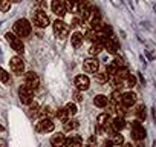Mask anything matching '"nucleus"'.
<instances>
[{"label":"nucleus","instance_id":"1","mask_svg":"<svg viewBox=\"0 0 156 147\" xmlns=\"http://www.w3.org/2000/svg\"><path fill=\"white\" fill-rule=\"evenodd\" d=\"M31 31H32V26L26 19H20V20H17L14 23V32L19 35V38L20 37H28L31 34Z\"/></svg>","mask_w":156,"mask_h":147},{"label":"nucleus","instance_id":"2","mask_svg":"<svg viewBox=\"0 0 156 147\" xmlns=\"http://www.w3.org/2000/svg\"><path fill=\"white\" fill-rule=\"evenodd\" d=\"M5 38H6V41L11 45V48L16 51V52H19V54H23V51H25V46H23V41H22V38H19L16 34H12V32H6L5 34Z\"/></svg>","mask_w":156,"mask_h":147},{"label":"nucleus","instance_id":"3","mask_svg":"<svg viewBox=\"0 0 156 147\" xmlns=\"http://www.w3.org/2000/svg\"><path fill=\"white\" fill-rule=\"evenodd\" d=\"M52 26H54V34H55L58 38H66V37L69 35L70 28H69V25H67L66 22H63V20H55Z\"/></svg>","mask_w":156,"mask_h":147},{"label":"nucleus","instance_id":"4","mask_svg":"<svg viewBox=\"0 0 156 147\" xmlns=\"http://www.w3.org/2000/svg\"><path fill=\"white\" fill-rule=\"evenodd\" d=\"M25 86L26 88H29V89H32V91H35V89H38V86H40V78H38V75L35 72H26L25 74Z\"/></svg>","mask_w":156,"mask_h":147},{"label":"nucleus","instance_id":"5","mask_svg":"<svg viewBox=\"0 0 156 147\" xmlns=\"http://www.w3.org/2000/svg\"><path fill=\"white\" fill-rule=\"evenodd\" d=\"M130 133H132V136H133L136 141L145 138V129L141 126V123H139L138 120L132 121V124H130Z\"/></svg>","mask_w":156,"mask_h":147},{"label":"nucleus","instance_id":"6","mask_svg":"<svg viewBox=\"0 0 156 147\" xmlns=\"http://www.w3.org/2000/svg\"><path fill=\"white\" fill-rule=\"evenodd\" d=\"M32 23L35 26H38V28H46L49 25V17L43 11H35L32 14Z\"/></svg>","mask_w":156,"mask_h":147},{"label":"nucleus","instance_id":"7","mask_svg":"<svg viewBox=\"0 0 156 147\" xmlns=\"http://www.w3.org/2000/svg\"><path fill=\"white\" fill-rule=\"evenodd\" d=\"M19 97H20V101L23 104H31L32 100H34V91L29 89V88H26V86H20Z\"/></svg>","mask_w":156,"mask_h":147},{"label":"nucleus","instance_id":"8","mask_svg":"<svg viewBox=\"0 0 156 147\" xmlns=\"http://www.w3.org/2000/svg\"><path fill=\"white\" fill-rule=\"evenodd\" d=\"M101 45H103V49H107L110 54H115V52L119 49V45H118V41H116L113 37H104V35H103Z\"/></svg>","mask_w":156,"mask_h":147},{"label":"nucleus","instance_id":"9","mask_svg":"<svg viewBox=\"0 0 156 147\" xmlns=\"http://www.w3.org/2000/svg\"><path fill=\"white\" fill-rule=\"evenodd\" d=\"M35 129H37V132H44V133L46 132H52L54 130V123H52L51 118H41L37 123Z\"/></svg>","mask_w":156,"mask_h":147},{"label":"nucleus","instance_id":"10","mask_svg":"<svg viewBox=\"0 0 156 147\" xmlns=\"http://www.w3.org/2000/svg\"><path fill=\"white\" fill-rule=\"evenodd\" d=\"M11 69H12L14 74H17V75H22L25 72V63H23L22 57H12L11 58Z\"/></svg>","mask_w":156,"mask_h":147},{"label":"nucleus","instance_id":"11","mask_svg":"<svg viewBox=\"0 0 156 147\" xmlns=\"http://www.w3.org/2000/svg\"><path fill=\"white\" fill-rule=\"evenodd\" d=\"M73 84L76 86L78 91H87L89 86H90V80L86 75H76L75 80H73Z\"/></svg>","mask_w":156,"mask_h":147},{"label":"nucleus","instance_id":"12","mask_svg":"<svg viewBox=\"0 0 156 147\" xmlns=\"http://www.w3.org/2000/svg\"><path fill=\"white\" fill-rule=\"evenodd\" d=\"M84 70L86 72H92V74H95L98 69H100V61L95 58V57H90V58H87V60H84Z\"/></svg>","mask_w":156,"mask_h":147},{"label":"nucleus","instance_id":"13","mask_svg":"<svg viewBox=\"0 0 156 147\" xmlns=\"http://www.w3.org/2000/svg\"><path fill=\"white\" fill-rule=\"evenodd\" d=\"M126 109L127 107H132L135 103H136V94L135 92H127V94H122L121 95V101H119Z\"/></svg>","mask_w":156,"mask_h":147},{"label":"nucleus","instance_id":"14","mask_svg":"<svg viewBox=\"0 0 156 147\" xmlns=\"http://www.w3.org/2000/svg\"><path fill=\"white\" fill-rule=\"evenodd\" d=\"M52 13L55 16H58V17H64L66 8H64L63 0H52Z\"/></svg>","mask_w":156,"mask_h":147},{"label":"nucleus","instance_id":"15","mask_svg":"<svg viewBox=\"0 0 156 147\" xmlns=\"http://www.w3.org/2000/svg\"><path fill=\"white\" fill-rule=\"evenodd\" d=\"M64 142H66V136H64L63 133H55V135H52V138H51V144H52L54 147H63Z\"/></svg>","mask_w":156,"mask_h":147},{"label":"nucleus","instance_id":"16","mask_svg":"<svg viewBox=\"0 0 156 147\" xmlns=\"http://www.w3.org/2000/svg\"><path fill=\"white\" fill-rule=\"evenodd\" d=\"M110 126L115 132H119L126 127V120L121 118V117H116V118H113V121H110Z\"/></svg>","mask_w":156,"mask_h":147},{"label":"nucleus","instance_id":"17","mask_svg":"<svg viewBox=\"0 0 156 147\" xmlns=\"http://www.w3.org/2000/svg\"><path fill=\"white\" fill-rule=\"evenodd\" d=\"M70 41H72V46L73 48H80L83 45V41H84V37H83L81 32H73L72 37H70Z\"/></svg>","mask_w":156,"mask_h":147},{"label":"nucleus","instance_id":"18","mask_svg":"<svg viewBox=\"0 0 156 147\" xmlns=\"http://www.w3.org/2000/svg\"><path fill=\"white\" fill-rule=\"evenodd\" d=\"M94 104H95L97 107H106V106L109 104V100H107L106 95H97V97L94 98Z\"/></svg>","mask_w":156,"mask_h":147},{"label":"nucleus","instance_id":"19","mask_svg":"<svg viewBox=\"0 0 156 147\" xmlns=\"http://www.w3.org/2000/svg\"><path fill=\"white\" fill-rule=\"evenodd\" d=\"M109 78H110V75H109L106 70H97L95 72V80L100 81V83H107Z\"/></svg>","mask_w":156,"mask_h":147},{"label":"nucleus","instance_id":"20","mask_svg":"<svg viewBox=\"0 0 156 147\" xmlns=\"http://www.w3.org/2000/svg\"><path fill=\"white\" fill-rule=\"evenodd\" d=\"M101 51H103V45H101L100 41H94L92 46H90V49H89V54H90L92 57H95V55H98Z\"/></svg>","mask_w":156,"mask_h":147},{"label":"nucleus","instance_id":"21","mask_svg":"<svg viewBox=\"0 0 156 147\" xmlns=\"http://www.w3.org/2000/svg\"><path fill=\"white\" fill-rule=\"evenodd\" d=\"M63 126H64V130L66 132H70V130H75L76 127H78V121L76 120H66L64 123H63Z\"/></svg>","mask_w":156,"mask_h":147},{"label":"nucleus","instance_id":"22","mask_svg":"<svg viewBox=\"0 0 156 147\" xmlns=\"http://www.w3.org/2000/svg\"><path fill=\"white\" fill-rule=\"evenodd\" d=\"M129 75H130V72H129L127 67H118L116 72H115V77H118V78H121V80H126Z\"/></svg>","mask_w":156,"mask_h":147},{"label":"nucleus","instance_id":"23","mask_svg":"<svg viewBox=\"0 0 156 147\" xmlns=\"http://www.w3.org/2000/svg\"><path fill=\"white\" fill-rule=\"evenodd\" d=\"M55 115H57V118H58V120H61L63 123H64L66 120H69V118H70V117H69V113H67V110H66L64 107H60V109H57Z\"/></svg>","mask_w":156,"mask_h":147},{"label":"nucleus","instance_id":"24","mask_svg":"<svg viewBox=\"0 0 156 147\" xmlns=\"http://www.w3.org/2000/svg\"><path fill=\"white\" fill-rule=\"evenodd\" d=\"M135 113H136V117H138V121H144V120H145V117H147L145 106H144V104H142V106H138V109L135 110Z\"/></svg>","mask_w":156,"mask_h":147},{"label":"nucleus","instance_id":"25","mask_svg":"<svg viewBox=\"0 0 156 147\" xmlns=\"http://www.w3.org/2000/svg\"><path fill=\"white\" fill-rule=\"evenodd\" d=\"M112 144H116V145L124 144V138H122V135H119V132H113L112 133Z\"/></svg>","mask_w":156,"mask_h":147},{"label":"nucleus","instance_id":"26","mask_svg":"<svg viewBox=\"0 0 156 147\" xmlns=\"http://www.w3.org/2000/svg\"><path fill=\"white\" fill-rule=\"evenodd\" d=\"M121 95H122V94H121L119 91H113V92L110 94V98H112V103H113V104H118V103L121 101Z\"/></svg>","mask_w":156,"mask_h":147},{"label":"nucleus","instance_id":"27","mask_svg":"<svg viewBox=\"0 0 156 147\" xmlns=\"http://www.w3.org/2000/svg\"><path fill=\"white\" fill-rule=\"evenodd\" d=\"M0 81H3V83H8L9 81V74L3 67H0Z\"/></svg>","mask_w":156,"mask_h":147},{"label":"nucleus","instance_id":"28","mask_svg":"<svg viewBox=\"0 0 156 147\" xmlns=\"http://www.w3.org/2000/svg\"><path fill=\"white\" fill-rule=\"evenodd\" d=\"M64 109L67 110V113H69V117H72V115H75V113H76V106H75L73 103H67Z\"/></svg>","mask_w":156,"mask_h":147},{"label":"nucleus","instance_id":"29","mask_svg":"<svg viewBox=\"0 0 156 147\" xmlns=\"http://www.w3.org/2000/svg\"><path fill=\"white\" fill-rule=\"evenodd\" d=\"M11 3L9 0H0V11H9Z\"/></svg>","mask_w":156,"mask_h":147},{"label":"nucleus","instance_id":"30","mask_svg":"<svg viewBox=\"0 0 156 147\" xmlns=\"http://www.w3.org/2000/svg\"><path fill=\"white\" fill-rule=\"evenodd\" d=\"M126 84H127L129 88H133V86L136 84V78H135L133 75H129V77L126 78Z\"/></svg>","mask_w":156,"mask_h":147},{"label":"nucleus","instance_id":"31","mask_svg":"<svg viewBox=\"0 0 156 147\" xmlns=\"http://www.w3.org/2000/svg\"><path fill=\"white\" fill-rule=\"evenodd\" d=\"M51 110H52L51 107H43V109L40 110V113H41V117H43V118H49V117L52 115V112H51Z\"/></svg>","mask_w":156,"mask_h":147},{"label":"nucleus","instance_id":"32","mask_svg":"<svg viewBox=\"0 0 156 147\" xmlns=\"http://www.w3.org/2000/svg\"><path fill=\"white\" fill-rule=\"evenodd\" d=\"M113 64H115L116 67H126V63H124V60H122L121 57H116V58L113 60Z\"/></svg>","mask_w":156,"mask_h":147},{"label":"nucleus","instance_id":"33","mask_svg":"<svg viewBox=\"0 0 156 147\" xmlns=\"http://www.w3.org/2000/svg\"><path fill=\"white\" fill-rule=\"evenodd\" d=\"M116 69H118V67H116V66H115V64L112 63V64H109V66H107L106 72L109 74V75H115V72H116Z\"/></svg>","mask_w":156,"mask_h":147},{"label":"nucleus","instance_id":"34","mask_svg":"<svg viewBox=\"0 0 156 147\" xmlns=\"http://www.w3.org/2000/svg\"><path fill=\"white\" fill-rule=\"evenodd\" d=\"M31 113H34V115L38 113V104L37 103H34V104L31 103Z\"/></svg>","mask_w":156,"mask_h":147},{"label":"nucleus","instance_id":"35","mask_svg":"<svg viewBox=\"0 0 156 147\" xmlns=\"http://www.w3.org/2000/svg\"><path fill=\"white\" fill-rule=\"evenodd\" d=\"M73 98H75V101H83V98H81V95L78 94V92H75L73 94Z\"/></svg>","mask_w":156,"mask_h":147},{"label":"nucleus","instance_id":"36","mask_svg":"<svg viewBox=\"0 0 156 147\" xmlns=\"http://www.w3.org/2000/svg\"><path fill=\"white\" fill-rule=\"evenodd\" d=\"M133 145H135V147H145L142 139H138V141H136V144H133Z\"/></svg>","mask_w":156,"mask_h":147},{"label":"nucleus","instance_id":"37","mask_svg":"<svg viewBox=\"0 0 156 147\" xmlns=\"http://www.w3.org/2000/svg\"><path fill=\"white\" fill-rule=\"evenodd\" d=\"M103 147H113V144H112V141H109V139H107V141H104V142H103Z\"/></svg>","mask_w":156,"mask_h":147},{"label":"nucleus","instance_id":"38","mask_svg":"<svg viewBox=\"0 0 156 147\" xmlns=\"http://www.w3.org/2000/svg\"><path fill=\"white\" fill-rule=\"evenodd\" d=\"M0 147H6V141L0 138Z\"/></svg>","mask_w":156,"mask_h":147},{"label":"nucleus","instance_id":"39","mask_svg":"<svg viewBox=\"0 0 156 147\" xmlns=\"http://www.w3.org/2000/svg\"><path fill=\"white\" fill-rule=\"evenodd\" d=\"M122 147H135V145H133L132 142H124V144H122Z\"/></svg>","mask_w":156,"mask_h":147},{"label":"nucleus","instance_id":"40","mask_svg":"<svg viewBox=\"0 0 156 147\" xmlns=\"http://www.w3.org/2000/svg\"><path fill=\"white\" fill-rule=\"evenodd\" d=\"M19 2H22V0H9V3H19Z\"/></svg>","mask_w":156,"mask_h":147},{"label":"nucleus","instance_id":"41","mask_svg":"<svg viewBox=\"0 0 156 147\" xmlns=\"http://www.w3.org/2000/svg\"><path fill=\"white\" fill-rule=\"evenodd\" d=\"M2 130H3V126H2V124H0V132H2Z\"/></svg>","mask_w":156,"mask_h":147},{"label":"nucleus","instance_id":"42","mask_svg":"<svg viewBox=\"0 0 156 147\" xmlns=\"http://www.w3.org/2000/svg\"><path fill=\"white\" fill-rule=\"evenodd\" d=\"M63 147H66V145H63Z\"/></svg>","mask_w":156,"mask_h":147}]
</instances>
